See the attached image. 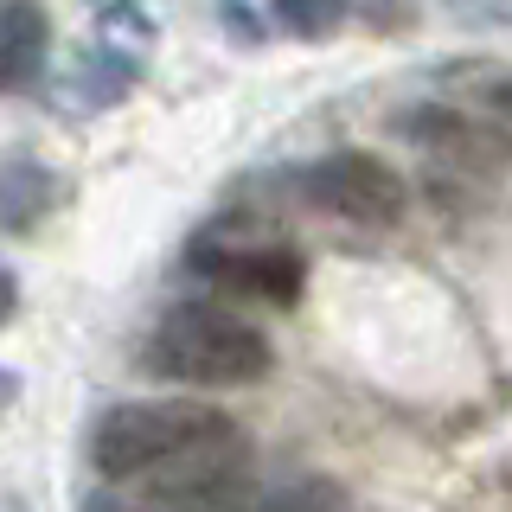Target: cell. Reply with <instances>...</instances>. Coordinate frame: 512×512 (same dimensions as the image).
I'll use <instances>...</instances> for the list:
<instances>
[{"instance_id":"cell-1","label":"cell","mask_w":512,"mask_h":512,"mask_svg":"<svg viewBox=\"0 0 512 512\" xmlns=\"http://www.w3.org/2000/svg\"><path fill=\"white\" fill-rule=\"evenodd\" d=\"M154 378L199 384V391H224V384H256L276 365V346L256 320L218 308V301H180L154 320L148 346H141Z\"/></svg>"},{"instance_id":"cell-2","label":"cell","mask_w":512,"mask_h":512,"mask_svg":"<svg viewBox=\"0 0 512 512\" xmlns=\"http://www.w3.org/2000/svg\"><path fill=\"white\" fill-rule=\"evenodd\" d=\"M237 429L224 410L192 404V397H154V404H116L90 429V468L103 480H148L154 468L180 461L186 448Z\"/></svg>"},{"instance_id":"cell-3","label":"cell","mask_w":512,"mask_h":512,"mask_svg":"<svg viewBox=\"0 0 512 512\" xmlns=\"http://www.w3.org/2000/svg\"><path fill=\"white\" fill-rule=\"evenodd\" d=\"M250 506V442L244 429L186 448L180 461L148 474V506L141 512H244Z\"/></svg>"},{"instance_id":"cell-4","label":"cell","mask_w":512,"mask_h":512,"mask_svg":"<svg viewBox=\"0 0 512 512\" xmlns=\"http://www.w3.org/2000/svg\"><path fill=\"white\" fill-rule=\"evenodd\" d=\"M301 199L320 205L333 218H352V224H397L410 205V186L391 160L365 154V148H340V154H320L314 167L295 173Z\"/></svg>"},{"instance_id":"cell-5","label":"cell","mask_w":512,"mask_h":512,"mask_svg":"<svg viewBox=\"0 0 512 512\" xmlns=\"http://www.w3.org/2000/svg\"><path fill=\"white\" fill-rule=\"evenodd\" d=\"M192 269H205L212 282H224L231 295H250V301H269V308H288L308 282V263H301L295 244H199L192 250Z\"/></svg>"},{"instance_id":"cell-6","label":"cell","mask_w":512,"mask_h":512,"mask_svg":"<svg viewBox=\"0 0 512 512\" xmlns=\"http://www.w3.org/2000/svg\"><path fill=\"white\" fill-rule=\"evenodd\" d=\"M404 135L423 154L448 160V167H468V173H500L506 160H512V141L487 116H468V109L429 103V109H416V116H404Z\"/></svg>"},{"instance_id":"cell-7","label":"cell","mask_w":512,"mask_h":512,"mask_svg":"<svg viewBox=\"0 0 512 512\" xmlns=\"http://www.w3.org/2000/svg\"><path fill=\"white\" fill-rule=\"evenodd\" d=\"M52 58V20L39 0H0V90L26 96Z\"/></svg>"},{"instance_id":"cell-8","label":"cell","mask_w":512,"mask_h":512,"mask_svg":"<svg viewBox=\"0 0 512 512\" xmlns=\"http://www.w3.org/2000/svg\"><path fill=\"white\" fill-rule=\"evenodd\" d=\"M58 199H64V186H58V173L45 167V160H32V154L0 160V231L7 237H32L45 218H52Z\"/></svg>"},{"instance_id":"cell-9","label":"cell","mask_w":512,"mask_h":512,"mask_svg":"<svg viewBox=\"0 0 512 512\" xmlns=\"http://www.w3.org/2000/svg\"><path fill=\"white\" fill-rule=\"evenodd\" d=\"M135 77H141L135 58L109 52V45L96 39L90 52L71 58V71H64V84H58V103H64V109H116Z\"/></svg>"},{"instance_id":"cell-10","label":"cell","mask_w":512,"mask_h":512,"mask_svg":"<svg viewBox=\"0 0 512 512\" xmlns=\"http://www.w3.org/2000/svg\"><path fill=\"white\" fill-rule=\"evenodd\" d=\"M96 32H103L109 52H122V58H135V64H141V52L160 39L154 13L135 7V0H103V7H96Z\"/></svg>"},{"instance_id":"cell-11","label":"cell","mask_w":512,"mask_h":512,"mask_svg":"<svg viewBox=\"0 0 512 512\" xmlns=\"http://www.w3.org/2000/svg\"><path fill=\"white\" fill-rule=\"evenodd\" d=\"M340 487H333L327 474H295V480H282L276 493H263V500H250L244 512H340Z\"/></svg>"},{"instance_id":"cell-12","label":"cell","mask_w":512,"mask_h":512,"mask_svg":"<svg viewBox=\"0 0 512 512\" xmlns=\"http://www.w3.org/2000/svg\"><path fill=\"white\" fill-rule=\"evenodd\" d=\"M269 13H276V26L295 32V39H327V32L346 26L352 0H269Z\"/></svg>"},{"instance_id":"cell-13","label":"cell","mask_w":512,"mask_h":512,"mask_svg":"<svg viewBox=\"0 0 512 512\" xmlns=\"http://www.w3.org/2000/svg\"><path fill=\"white\" fill-rule=\"evenodd\" d=\"M13 314H20V276L13 263H0V327H13Z\"/></svg>"},{"instance_id":"cell-14","label":"cell","mask_w":512,"mask_h":512,"mask_svg":"<svg viewBox=\"0 0 512 512\" xmlns=\"http://www.w3.org/2000/svg\"><path fill=\"white\" fill-rule=\"evenodd\" d=\"M487 109H493L500 122H512V71H506V77H493V84H487Z\"/></svg>"},{"instance_id":"cell-15","label":"cell","mask_w":512,"mask_h":512,"mask_svg":"<svg viewBox=\"0 0 512 512\" xmlns=\"http://www.w3.org/2000/svg\"><path fill=\"white\" fill-rule=\"evenodd\" d=\"M77 512H141V506H128V500H116V493H90Z\"/></svg>"},{"instance_id":"cell-16","label":"cell","mask_w":512,"mask_h":512,"mask_svg":"<svg viewBox=\"0 0 512 512\" xmlns=\"http://www.w3.org/2000/svg\"><path fill=\"white\" fill-rule=\"evenodd\" d=\"M224 26H231V32H244V39H256V20H250L244 7H237V0H224Z\"/></svg>"},{"instance_id":"cell-17","label":"cell","mask_w":512,"mask_h":512,"mask_svg":"<svg viewBox=\"0 0 512 512\" xmlns=\"http://www.w3.org/2000/svg\"><path fill=\"white\" fill-rule=\"evenodd\" d=\"M13 391H20V378H13V372H0V404H13Z\"/></svg>"}]
</instances>
